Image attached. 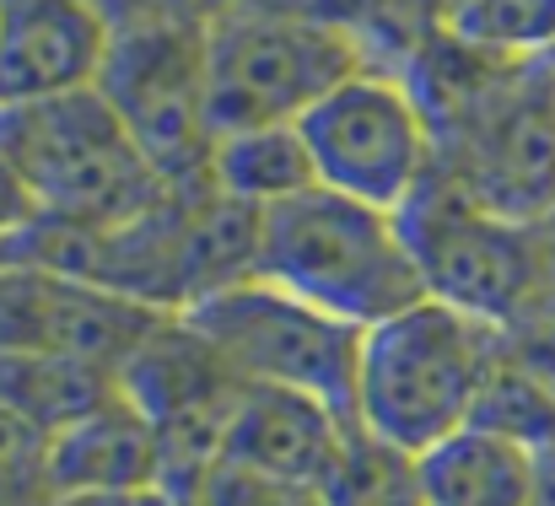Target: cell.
Wrapping results in <instances>:
<instances>
[{"instance_id": "obj_23", "label": "cell", "mask_w": 555, "mask_h": 506, "mask_svg": "<svg viewBox=\"0 0 555 506\" xmlns=\"http://www.w3.org/2000/svg\"><path fill=\"white\" fill-rule=\"evenodd\" d=\"M114 33L119 27H141V22H168V16H199L210 11V0H87Z\"/></svg>"}, {"instance_id": "obj_10", "label": "cell", "mask_w": 555, "mask_h": 506, "mask_svg": "<svg viewBox=\"0 0 555 506\" xmlns=\"http://www.w3.org/2000/svg\"><path fill=\"white\" fill-rule=\"evenodd\" d=\"M157 319L168 313L98 291L87 281L38 264H0V350L11 355H70L119 377L125 355Z\"/></svg>"}, {"instance_id": "obj_16", "label": "cell", "mask_w": 555, "mask_h": 506, "mask_svg": "<svg viewBox=\"0 0 555 506\" xmlns=\"http://www.w3.org/2000/svg\"><path fill=\"white\" fill-rule=\"evenodd\" d=\"M108 393H119V377L70 355H11L0 350V404L43 426L49 437L98 410Z\"/></svg>"}, {"instance_id": "obj_13", "label": "cell", "mask_w": 555, "mask_h": 506, "mask_svg": "<svg viewBox=\"0 0 555 506\" xmlns=\"http://www.w3.org/2000/svg\"><path fill=\"white\" fill-rule=\"evenodd\" d=\"M54 496H152L163 485V458L146 415L108 393L98 410L49 437Z\"/></svg>"}, {"instance_id": "obj_26", "label": "cell", "mask_w": 555, "mask_h": 506, "mask_svg": "<svg viewBox=\"0 0 555 506\" xmlns=\"http://www.w3.org/2000/svg\"><path fill=\"white\" fill-rule=\"evenodd\" d=\"M529 506H555V447L534 453V485H529Z\"/></svg>"}, {"instance_id": "obj_17", "label": "cell", "mask_w": 555, "mask_h": 506, "mask_svg": "<svg viewBox=\"0 0 555 506\" xmlns=\"http://www.w3.org/2000/svg\"><path fill=\"white\" fill-rule=\"evenodd\" d=\"M437 38L491 65H545L555 54V0H464L437 22Z\"/></svg>"}, {"instance_id": "obj_27", "label": "cell", "mask_w": 555, "mask_h": 506, "mask_svg": "<svg viewBox=\"0 0 555 506\" xmlns=\"http://www.w3.org/2000/svg\"><path fill=\"white\" fill-rule=\"evenodd\" d=\"M49 506H141V496H54Z\"/></svg>"}, {"instance_id": "obj_3", "label": "cell", "mask_w": 555, "mask_h": 506, "mask_svg": "<svg viewBox=\"0 0 555 506\" xmlns=\"http://www.w3.org/2000/svg\"><path fill=\"white\" fill-rule=\"evenodd\" d=\"M0 157L43 221L130 226L173 199L98 87L0 108Z\"/></svg>"}, {"instance_id": "obj_2", "label": "cell", "mask_w": 555, "mask_h": 506, "mask_svg": "<svg viewBox=\"0 0 555 506\" xmlns=\"http://www.w3.org/2000/svg\"><path fill=\"white\" fill-rule=\"evenodd\" d=\"M496 355L502 329L426 297L362 335L351 420L421 458L475 420Z\"/></svg>"}, {"instance_id": "obj_4", "label": "cell", "mask_w": 555, "mask_h": 506, "mask_svg": "<svg viewBox=\"0 0 555 506\" xmlns=\"http://www.w3.org/2000/svg\"><path fill=\"white\" fill-rule=\"evenodd\" d=\"M399 226L426 281V297L502 335L555 297L545 226H524L475 205L442 168H431V178L410 194Z\"/></svg>"}, {"instance_id": "obj_11", "label": "cell", "mask_w": 555, "mask_h": 506, "mask_svg": "<svg viewBox=\"0 0 555 506\" xmlns=\"http://www.w3.org/2000/svg\"><path fill=\"white\" fill-rule=\"evenodd\" d=\"M108 43L87 0H0V108L98 87Z\"/></svg>"}, {"instance_id": "obj_22", "label": "cell", "mask_w": 555, "mask_h": 506, "mask_svg": "<svg viewBox=\"0 0 555 506\" xmlns=\"http://www.w3.org/2000/svg\"><path fill=\"white\" fill-rule=\"evenodd\" d=\"M227 11H248V16H281V22H324V27H351L362 33L372 49V16L367 0H210Z\"/></svg>"}, {"instance_id": "obj_28", "label": "cell", "mask_w": 555, "mask_h": 506, "mask_svg": "<svg viewBox=\"0 0 555 506\" xmlns=\"http://www.w3.org/2000/svg\"><path fill=\"white\" fill-rule=\"evenodd\" d=\"M141 506H189L179 496H168V491H152V496H141Z\"/></svg>"}, {"instance_id": "obj_5", "label": "cell", "mask_w": 555, "mask_h": 506, "mask_svg": "<svg viewBox=\"0 0 555 506\" xmlns=\"http://www.w3.org/2000/svg\"><path fill=\"white\" fill-rule=\"evenodd\" d=\"M377 65L362 33L324 22H281L210 5L205 11V87L210 130L302 125L335 87Z\"/></svg>"}, {"instance_id": "obj_21", "label": "cell", "mask_w": 555, "mask_h": 506, "mask_svg": "<svg viewBox=\"0 0 555 506\" xmlns=\"http://www.w3.org/2000/svg\"><path fill=\"white\" fill-rule=\"evenodd\" d=\"M189 506H319L313 491L302 485H281V480H264V475H248L237 464H221Z\"/></svg>"}, {"instance_id": "obj_14", "label": "cell", "mask_w": 555, "mask_h": 506, "mask_svg": "<svg viewBox=\"0 0 555 506\" xmlns=\"http://www.w3.org/2000/svg\"><path fill=\"white\" fill-rule=\"evenodd\" d=\"M421 485L426 506H529L534 453L480 426H464L459 437L421 453Z\"/></svg>"}, {"instance_id": "obj_1", "label": "cell", "mask_w": 555, "mask_h": 506, "mask_svg": "<svg viewBox=\"0 0 555 506\" xmlns=\"http://www.w3.org/2000/svg\"><path fill=\"white\" fill-rule=\"evenodd\" d=\"M254 275L362 335L426 302L399 216L335 189H308L259 216Z\"/></svg>"}, {"instance_id": "obj_24", "label": "cell", "mask_w": 555, "mask_h": 506, "mask_svg": "<svg viewBox=\"0 0 555 506\" xmlns=\"http://www.w3.org/2000/svg\"><path fill=\"white\" fill-rule=\"evenodd\" d=\"M38 221V205L27 199V189H22V178L11 172V163L0 157V259H5V248L27 232Z\"/></svg>"}, {"instance_id": "obj_15", "label": "cell", "mask_w": 555, "mask_h": 506, "mask_svg": "<svg viewBox=\"0 0 555 506\" xmlns=\"http://www.w3.org/2000/svg\"><path fill=\"white\" fill-rule=\"evenodd\" d=\"M205 183L216 194H227L232 205L264 216V210H275V205L319 189V172H313V157H308L297 125H270V130L216 135Z\"/></svg>"}, {"instance_id": "obj_8", "label": "cell", "mask_w": 555, "mask_h": 506, "mask_svg": "<svg viewBox=\"0 0 555 506\" xmlns=\"http://www.w3.org/2000/svg\"><path fill=\"white\" fill-rule=\"evenodd\" d=\"M297 135L313 157L319 189H335L393 216L437 168L431 119L404 70L393 65L357 70L297 125Z\"/></svg>"}, {"instance_id": "obj_6", "label": "cell", "mask_w": 555, "mask_h": 506, "mask_svg": "<svg viewBox=\"0 0 555 506\" xmlns=\"http://www.w3.org/2000/svg\"><path fill=\"white\" fill-rule=\"evenodd\" d=\"M179 319L227 361V372L237 382L308 393L351 420L362 329L308 308L302 297L270 286L264 275L232 281V286L189 302Z\"/></svg>"}, {"instance_id": "obj_25", "label": "cell", "mask_w": 555, "mask_h": 506, "mask_svg": "<svg viewBox=\"0 0 555 506\" xmlns=\"http://www.w3.org/2000/svg\"><path fill=\"white\" fill-rule=\"evenodd\" d=\"M453 5H464V0H404V11H410V27L426 38V33H437V22L453 11Z\"/></svg>"}, {"instance_id": "obj_9", "label": "cell", "mask_w": 555, "mask_h": 506, "mask_svg": "<svg viewBox=\"0 0 555 506\" xmlns=\"http://www.w3.org/2000/svg\"><path fill=\"white\" fill-rule=\"evenodd\" d=\"M119 393L146 415L157 437V458H163L157 491L194 502V491L227 458V431H232L243 382L179 313H168L125 355Z\"/></svg>"}, {"instance_id": "obj_19", "label": "cell", "mask_w": 555, "mask_h": 506, "mask_svg": "<svg viewBox=\"0 0 555 506\" xmlns=\"http://www.w3.org/2000/svg\"><path fill=\"white\" fill-rule=\"evenodd\" d=\"M480 431L491 437H507L529 453H551L555 447V388L545 377H534L502 339V355L480 388V404H475V420Z\"/></svg>"}, {"instance_id": "obj_7", "label": "cell", "mask_w": 555, "mask_h": 506, "mask_svg": "<svg viewBox=\"0 0 555 506\" xmlns=\"http://www.w3.org/2000/svg\"><path fill=\"white\" fill-rule=\"evenodd\" d=\"M98 92L173 194L205 183L216 146L205 87V11L119 27Z\"/></svg>"}, {"instance_id": "obj_18", "label": "cell", "mask_w": 555, "mask_h": 506, "mask_svg": "<svg viewBox=\"0 0 555 506\" xmlns=\"http://www.w3.org/2000/svg\"><path fill=\"white\" fill-rule=\"evenodd\" d=\"M313 496L319 506H426L421 458L351 420V431Z\"/></svg>"}, {"instance_id": "obj_20", "label": "cell", "mask_w": 555, "mask_h": 506, "mask_svg": "<svg viewBox=\"0 0 555 506\" xmlns=\"http://www.w3.org/2000/svg\"><path fill=\"white\" fill-rule=\"evenodd\" d=\"M54 475H49V431L0 404V506H49Z\"/></svg>"}, {"instance_id": "obj_12", "label": "cell", "mask_w": 555, "mask_h": 506, "mask_svg": "<svg viewBox=\"0 0 555 506\" xmlns=\"http://www.w3.org/2000/svg\"><path fill=\"white\" fill-rule=\"evenodd\" d=\"M351 420L335 415L330 404L308 399V393H286V388H248L237 399L232 431H227V458L248 475L281 480V485H302L319 491L324 469L335 464L340 442H346Z\"/></svg>"}]
</instances>
